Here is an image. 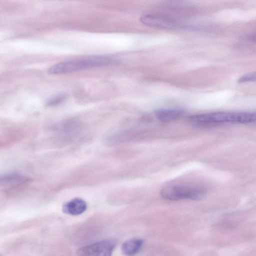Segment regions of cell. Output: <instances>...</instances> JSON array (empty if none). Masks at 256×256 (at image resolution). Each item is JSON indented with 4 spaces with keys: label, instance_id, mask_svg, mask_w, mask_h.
I'll return each mask as SVG.
<instances>
[{
    "label": "cell",
    "instance_id": "7a4b0ae2",
    "mask_svg": "<svg viewBox=\"0 0 256 256\" xmlns=\"http://www.w3.org/2000/svg\"><path fill=\"white\" fill-rule=\"evenodd\" d=\"M114 63V60L108 57L91 56L60 62L50 67L48 72L52 74H64L91 68L109 66Z\"/></svg>",
    "mask_w": 256,
    "mask_h": 256
},
{
    "label": "cell",
    "instance_id": "7c38bea8",
    "mask_svg": "<svg viewBox=\"0 0 256 256\" xmlns=\"http://www.w3.org/2000/svg\"><path fill=\"white\" fill-rule=\"evenodd\" d=\"M0 256H1L0 255Z\"/></svg>",
    "mask_w": 256,
    "mask_h": 256
},
{
    "label": "cell",
    "instance_id": "30bf717a",
    "mask_svg": "<svg viewBox=\"0 0 256 256\" xmlns=\"http://www.w3.org/2000/svg\"><path fill=\"white\" fill-rule=\"evenodd\" d=\"M67 95L66 94H62L57 95L51 99L47 102L48 106H54L62 102L66 98Z\"/></svg>",
    "mask_w": 256,
    "mask_h": 256
},
{
    "label": "cell",
    "instance_id": "277c9868",
    "mask_svg": "<svg viewBox=\"0 0 256 256\" xmlns=\"http://www.w3.org/2000/svg\"><path fill=\"white\" fill-rule=\"evenodd\" d=\"M116 245L114 240H106L80 248L78 256H112Z\"/></svg>",
    "mask_w": 256,
    "mask_h": 256
},
{
    "label": "cell",
    "instance_id": "3957f363",
    "mask_svg": "<svg viewBox=\"0 0 256 256\" xmlns=\"http://www.w3.org/2000/svg\"><path fill=\"white\" fill-rule=\"evenodd\" d=\"M160 194L163 198L170 200H199L205 196L206 191L198 186L174 184L164 188Z\"/></svg>",
    "mask_w": 256,
    "mask_h": 256
},
{
    "label": "cell",
    "instance_id": "9c48e42d",
    "mask_svg": "<svg viewBox=\"0 0 256 256\" xmlns=\"http://www.w3.org/2000/svg\"><path fill=\"white\" fill-rule=\"evenodd\" d=\"M28 180L26 177L17 172L0 174V184L20 183Z\"/></svg>",
    "mask_w": 256,
    "mask_h": 256
},
{
    "label": "cell",
    "instance_id": "ba28073f",
    "mask_svg": "<svg viewBox=\"0 0 256 256\" xmlns=\"http://www.w3.org/2000/svg\"><path fill=\"white\" fill-rule=\"evenodd\" d=\"M184 110L180 109H160L155 112L156 118L161 122H168L180 117Z\"/></svg>",
    "mask_w": 256,
    "mask_h": 256
},
{
    "label": "cell",
    "instance_id": "8992f818",
    "mask_svg": "<svg viewBox=\"0 0 256 256\" xmlns=\"http://www.w3.org/2000/svg\"><path fill=\"white\" fill-rule=\"evenodd\" d=\"M86 208L87 204L84 200L75 198L64 204L62 211L66 214L77 216L84 212Z\"/></svg>",
    "mask_w": 256,
    "mask_h": 256
},
{
    "label": "cell",
    "instance_id": "8fae6325",
    "mask_svg": "<svg viewBox=\"0 0 256 256\" xmlns=\"http://www.w3.org/2000/svg\"><path fill=\"white\" fill-rule=\"evenodd\" d=\"M256 80L255 72H252L245 74L238 80L240 83L246 82H254Z\"/></svg>",
    "mask_w": 256,
    "mask_h": 256
},
{
    "label": "cell",
    "instance_id": "6da1fadb",
    "mask_svg": "<svg viewBox=\"0 0 256 256\" xmlns=\"http://www.w3.org/2000/svg\"><path fill=\"white\" fill-rule=\"evenodd\" d=\"M255 113L250 112H216L190 116L189 120L198 124L220 123L248 124L256 120Z\"/></svg>",
    "mask_w": 256,
    "mask_h": 256
},
{
    "label": "cell",
    "instance_id": "5b68a950",
    "mask_svg": "<svg viewBox=\"0 0 256 256\" xmlns=\"http://www.w3.org/2000/svg\"><path fill=\"white\" fill-rule=\"evenodd\" d=\"M140 20L146 25L160 28L174 29L178 27L174 20L160 15L146 14L142 16Z\"/></svg>",
    "mask_w": 256,
    "mask_h": 256
},
{
    "label": "cell",
    "instance_id": "52a82bcc",
    "mask_svg": "<svg viewBox=\"0 0 256 256\" xmlns=\"http://www.w3.org/2000/svg\"><path fill=\"white\" fill-rule=\"evenodd\" d=\"M144 244L141 238H132L124 242L122 246V251L126 256H134L140 250Z\"/></svg>",
    "mask_w": 256,
    "mask_h": 256
}]
</instances>
